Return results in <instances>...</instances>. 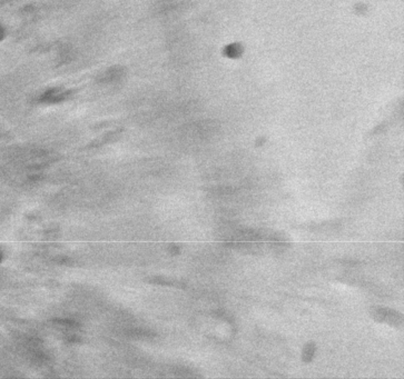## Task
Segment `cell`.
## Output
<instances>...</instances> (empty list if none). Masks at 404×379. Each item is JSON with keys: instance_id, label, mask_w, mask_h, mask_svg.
<instances>
[{"instance_id": "1", "label": "cell", "mask_w": 404, "mask_h": 379, "mask_svg": "<svg viewBox=\"0 0 404 379\" xmlns=\"http://www.w3.org/2000/svg\"><path fill=\"white\" fill-rule=\"evenodd\" d=\"M4 38H5V29L2 24H0V41H2Z\"/></svg>"}]
</instances>
